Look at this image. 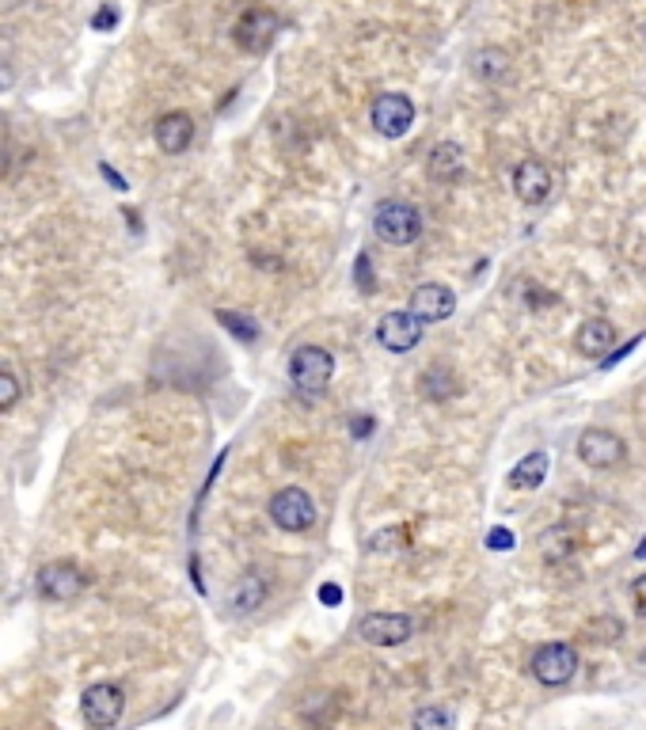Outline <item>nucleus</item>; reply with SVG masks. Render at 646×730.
Returning a JSON list of instances; mask_svg holds the SVG:
<instances>
[{"instance_id": "31", "label": "nucleus", "mask_w": 646, "mask_h": 730, "mask_svg": "<svg viewBox=\"0 0 646 730\" xmlns=\"http://www.w3.org/2000/svg\"><path fill=\"white\" fill-rule=\"evenodd\" d=\"M320 601H323V605H342V586H335V582H323V586H320Z\"/></svg>"}, {"instance_id": "3", "label": "nucleus", "mask_w": 646, "mask_h": 730, "mask_svg": "<svg viewBox=\"0 0 646 730\" xmlns=\"http://www.w3.org/2000/svg\"><path fill=\"white\" fill-rule=\"evenodd\" d=\"M270 521L285 529V533H304L312 529L316 521V502L308 499L304 487H282L274 499H270Z\"/></svg>"}, {"instance_id": "20", "label": "nucleus", "mask_w": 646, "mask_h": 730, "mask_svg": "<svg viewBox=\"0 0 646 730\" xmlns=\"http://www.w3.org/2000/svg\"><path fill=\"white\" fill-rule=\"evenodd\" d=\"M217 324L225 327L228 335H236V339H244V343H255L259 339V324L244 316V312H228V308H217Z\"/></svg>"}, {"instance_id": "23", "label": "nucleus", "mask_w": 646, "mask_h": 730, "mask_svg": "<svg viewBox=\"0 0 646 730\" xmlns=\"http://www.w3.org/2000/svg\"><path fill=\"white\" fill-rule=\"evenodd\" d=\"M540 548H544V559H567L570 556V533L559 525V529H548L540 537Z\"/></svg>"}, {"instance_id": "21", "label": "nucleus", "mask_w": 646, "mask_h": 730, "mask_svg": "<svg viewBox=\"0 0 646 730\" xmlns=\"http://www.w3.org/2000/svg\"><path fill=\"white\" fill-rule=\"evenodd\" d=\"M422 392H426L430 400H449V396H456V377L445 369V365H437V369H430V373L422 377Z\"/></svg>"}, {"instance_id": "10", "label": "nucleus", "mask_w": 646, "mask_h": 730, "mask_svg": "<svg viewBox=\"0 0 646 730\" xmlns=\"http://www.w3.org/2000/svg\"><path fill=\"white\" fill-rule=\"evenodd\" d=\"M274 39H278V16L270 8H251L236 23V46L247 54H266Z\"/></svg>"}, {"instance_id": "28", "label": "nucleus", "mask_w": 646, "mask_h": 730, "mask_svg": "<svg viewBox=\"0 0 646 730\" xmlns=\"http://www.w3.org/2000/svg\"><path fill=\"white\" fill-rule=\"evenodd\" d=\"M631 597H635V613L646 616V575L635 578V586H631Z\"/></svg>"}, {"instance_id": "15", "label": "nucleus", "mask_w": 646, "mask_h": 730, "mask_svg": "<svg viewBox=\"0 0 646 730\" xmlns=\"http://www.w3.org/2000/svg\"><path fill=\"white\" fill-rule=\"evenodd\" d=\"M574 346H578V354L601 362V358L612 354V346H616V327L608 324V320H586V324L578 327V335H574Z\"/></svg>"}, {"instance_id": "27", "label": "nucleus", "mask_w": 646, "mask_h": 730, "mask_svg": "<svg viewBox=\"0 0 646 730\" xmlns=\"http://www.w3.org/2000/svg\"><path fill=\"white\" fill-rule=\"evenodd\" d=\"M118 27V8L114 4H103L92 16V31H114Z\"/></svg>"}, {"instance_id": "26", "label": "nucleus", "mask_w": 646, "mask_h": 730, "mask_svg": "<svg viewBox=\"0 0 646 730\" xmlns=\"http://www.w3.org/2000/svg\"><path fill=\"white\" fill-rule=\"evenodd\" d=\"M487 548H491V552H510V548H513V533L506 529V525H494L491 533H487Z\"/></svg>"}, {"instance_id": "17", "label": "nucleus", "mask_w": 646, "mask_h": 730, "mask_svg": "<svg viewBox=\"0 0 646 730\" xmlns=\"http://www.w3.org/2000/svg\"><path fill=\"white\" fill-rule=\"evenodd\" d=\"M430 179H437V183H453V179H460V172H464V153H460V145H453V141H441L434 153H430Z\"/></svg>"}, {"instance_id": "2", "label": "nucleus", "mask_w": 646, "mask_h": 730, "mask_svg": "<svg viewBox=\"0 0 646 730\" xmlns=\"http://www.w3.org/2000/svg\"><path fill=\"white\" fill-rule=\"evenodd\" d=\"M373 229H377L384 244L407 248V244H415L418 232H422V213L411 202H380L377 213H373Z\"/></svg>"}, {"instance_id": "13", "label": "nucleus", "mask_w": 646, "mask_h": 730, "mask_svg": "<svg viewBox=\"0 0 646 730\" xmlns=\"http://www.w3.org/2000/svg\"><path fill=\"white\" fill-rule=\"evenodd\" d=\"M513 191L525 206H540L551 194V172L544 160H521L513 172Z\"/></svg>"}, {"instance_id": "1", "label": "nucleus", "mask_w": 646, "mask_h": 730, "mask_svg": "<svg viewBox=\"0 0 646 730\" xmlns=\"http://www.w3.org/2000/svg\"><path fill=\"white\" fill-rule=\"evenodd\" d=\"M331 373H335V358L323 346H301L289 358V381L301 396H320L331 385Z\"/></svg>"}, {"instance_id": "33", "label": "nucleus", "mask_w": 646, "mask_h": 730, "mask_svg": "<svg viewBox=\"0 0 646 730\" xmlns=\"http://www.w3.org/2000/svg\"><path fill=\"white\" fill-rule=\"evenodd\" d=\"M122 213H126V221H130L133 236H141V217H137V210H122Z\"/></svg>"}, {"instance_id": "34", "label": "nucleus", "mask_w": 646, "mask_h": 730, "mask_svg": "<svg viewBox=\"0 0 646 730\" xmlns=\"http://www.w3.org/2000/svg\"><path fill=\"white\" fill-rule=\"evenodd\" d=\"M635 556H639V559H646V537H643V544H639V548H635Z\"/></svg>"}, {"instance_id": "7", "label": "nucleus", "mask_w": 646, "mask_h": 730, "mask_svg": "<svg viewBox=\"0 0 646 730\" xmlns=\"http://www.w3.org/2000/svg\"><path fill=\"white\" fill-rule=\"evenodd\" d=\"M122 704H126V696L118 685L111 681H99L92 689L84 692V700H80V711H84V723L92 730H107L118 723V715H122Z\"/></svg>"}, {"instance_id": "11", "label": "nucleus", "mask_w": 646, "mask_h": 730, "mask_svg": "<svg viewBox=\"0 0 646 730\" xmlns=\"http://www.w3.org/2000/svg\"><path fill=\"white\" fill-rule=\"evenodd\" d=\"M377 343L392 354H407L422 343V320H415L411 312H384L377 324Z\"/></svg>"}, {"instance_id": "9", "label": "nucleus", "mask_w": 646, "mask_h": 730, "mask_svg": "<svg viewBox=\"0 0 646 730\" xmlns=\"http://www.w3.org/2000/svg\"><path fill=\"white\" fill-rule=\"evenodd\" d=\"M578 457L589 464V468H612L627 457V445L620 434L612 430H601V426H589L578 438Z\"/></svg>"}, {"instance_id": "18", "label": "nucleus", "mask_w": 646, "mask_h": 730, "mask_svg": "<svg viewBox=\"0 0 646 730\" xmlns=\"http://www.w3.org/2000/svg\"><path fill=\"white\" fill-rule=\"evenodd\" d=\"M266 601V582L263 575H244L236 586H232V597H228V605H232V613H255L259 605Z\"/></svg>"}, {"instance_id": "24", "label": "nucleus", "mask_w": 646, "mask_h": 730, "mask_svg": "<svg viewBox=\"0 0 646 730\" xmlns=\"http://www.w3.org/2000/svg\"><path fill=\"white\" fill-rule=\"evenodd\" d=\"M354 286H358V293H373V289H377V278H373V259H369V251H358V259H354Z\"/></svg>"}, {"instance_id": "4", "label": "nucleus", "mask_w": 646, "mask_h": 730, "mask_svg": "<svg viewBox=\"0 0 646 730\" xmlns=\"http://www.w3.org/2000/svg\"><path fill=\"white\" fill-rule=\"evenodd\" d=\"M38 594L46 601H76V597L88 590V575L69 563V559H57V563H46L35 578Z\"/></svg>"}, {"instance_id": "6", "label": "nucleus", "mask_w": 646, "mask_h": 730, "mask_svg": "<svg viewBox=\"0 0 646 730\" xmlns=\"http://www.w3.org/2000/svg\"><path fill=\"white\" fill-rule=\"evenodd\" d=\"M373 130L380 137H403L415 122V103L403 96V92H384V96L373 99Z\"/></svg>"}, {"instance_id": "12", "label": "nucleus", "mask_w": 646, "mask_h": 730, "mask_svg": "<svg viewBox=\"0 0 646 730\" xmlns=\"http://www.w3.org/2000/svg\"><path fill=\"white\" fill-rule=\"evenodd\" d=\"M456 308V293L441 282H422V286L411 293V316L422 320V324H437V320H449Z\"/></svg>"}, {"instance_id": "8", "label": "nucleus", "mask_w": 646, "mask_h": 730, "mask_svg": "<svg viewBox=\"0 0 646 730\" xmlns=\"http://www.w3.org/2000/svg\"><path fill=\"white\" fill-rule=\"evenodd\" d=\"M411 632H415V620L403 613H369L358 624V635L373 647H399L411 639Z\"/></svg>"}, {"instance_id": "29", "label": "nucleus", "mask_w": 646, "mask_h": 730, "mask_svg": "<svg viewBox=\"0 0 646 730\" xmlns=\"http://www.w3.org/2000/svg\"><path fill=\"white\" fill-rule=\"evenodd\" d=\"M350 434H354V438H369V434H373V419H369V415H354V419H350Z\"/></svg>"}, {"instance_id": "30", "label": "nucleus", "mask_w": 646, "mask_h": 730, "mask_svg": "<svg viewBox=\"0 0 646 730\" xmlns=\"http://www.w3.org/2000/svg\"><path fill=\"white\" fill-rule=\"evenodd\" d=\"M99 172H103V179H107V183H111L114 191H126V187H130V183H126V175H118L111 168V164H107V160H103V164H99Z\"/></svg>"}, {"instance_id": "25", "label": "nucleus", "mask_w": 646, "mask_h": 730, "mask_svg": "<svg viewBox=\"0 0 646 730\" xmlns=\"http://www.w3.org/2000/svg\"><path fill=\"white\" fill-rule=\"evenodd\" d=\"M19 400V381L12 369H0V411H8V407H16Z\"/></svg>"}, {"instance_id": "16", "label": "nucleus", "mask_w": 646, "mask_h": 730, "mask_svg": "<svg viewBox=\"0 0 646 730\" xmlns=\"http://www.w3.org/2000/svg\"><path fill=\"white\" fill-rule=\"evenodd\" d=\"M544 480H548V453H540V449L529 453V457H521L510 472L513 491H536Z\"/></svg>"}, {"instance_id": "19", "label": "nucleus", "mask_w": 646, "mask_h": 730, "mask_svg": "<svg viewBox=\"0 0 646 730\" xmlns=\"http://www.w3.org/2000/svg\"><path fill=\"white\" fill-rule=\"evenodd\" d=\"M472 69L479 80H498L506 77V69H510V58H506V50H498V46H487V50H479L472 58Z\"/></svg>"}, {"instance_id": "14", "label": "nucleus", "mask_w": 646, "mask_h": 730, "mask_svg": "<svg viewBox=\"0 0 646 730\" xmlns=\"http://www.w3.org/2000/svg\"><path fill=\"white\" fill-rule=\"evenodd\" d=\"M152 134H156V145H160L168 156L187 153V145L194 141V118H190L187 111H171V115H164L156 122Z\"/></svg>"}, {"instance_id": "35", "label": "nucleus", "mask_w": 646, "mask_h": 730, "mask_svg": "<svg viewBox=\"0 0 646 730\" xmlns=\"http://www.w3.org/2000/svg\"><path fill=\"white\" fill-rule=\"evenodd\" d=\"M643 46H646V27H643Z\"/></svg>"}, {"instance_id": "32", "label": "nucleus", "mask_w": 646, "mask_h": 730, "mask_svg": "<svg viewBox=\"0 0 646 730\" xmlns=\"http://www.w3.org/2000/svg\"><path fill=\"white\" fill-rule=\"evenodd\" d=\"M8 88H12V69L0 61V92H8Z\"/></svg>"}, {"instance_id": "22", "label": "nucleus", "mask_w": 646, "mask_h": 730, "mask_svg": "<svg viewBox=\"0 0 646 730\" xmlns=\"http://www.w3.org/2000/svg\"><path fill=\"white\" fill-rule=\"evenodd\" d=\"M453 711L437 708V704H430V708H418L415 711V730H453Z\"/></svg>"}, {"instance_id": "5", "label": "nucleus", "mask_w": 646, "mask_h": 730, "mask_svg": "<svg viewBox=\"0 0 646 730\" xmlns=\"http://www.w3.org/2000/svg\"><path fill=\"white\" fill-rule=\"evenodd\" d=\"M578 673V651L570 643H544L540 651L532 654V677L548 689L567 685L570 677Z\"/></svg>"}]
</instances>
